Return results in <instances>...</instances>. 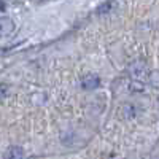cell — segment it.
<instances>
[{
  "instance_id": "cell-5",
  "label": "cell",
  "mask_w": 159,
  "mask_h": 159,
  "mask_svg": "<svg viewBox=\"0 0 159 159\" xmlns=\"http://www.w3.org/2000/svg\"><path fill=\"white\" fill-rule=\"evenodd\" d=\"M123 113H124V116H126V118H135V116L139 115V108L135 107V105L127 103L126 107L123 108Z\"/></svg>"
},
{
  "instance_id": "cell-2",
  "label": "cell",
  "mask_w": 159,
  "mask_h": 159,
  "mask_svg": "<svg viewBox=\"0 0 159 159\" xmlns=\"http://www.w3.org/2000/svg\"><path fill=\"white\" fill-rule=\"evenodd\" d=\"M99 84H100V80L96 75H88V76L83 78V81H81V88L84 91H92V89H96Z\"/></svg>"
},
{
  "instance_id": "cell-6",
  "label": "cell",
  "mask_w": 159,
  "mask_h": 159,
  "mask_svg": "<svg viewBox=\"0 0 159 159\" xmlns=\"http://www.w3.org/2000/svg\"><path fill=\"white\" fill-rule=\"evenodd\" d=\"M113 8V2H107V3H103L102 7H99V15H107V13Z\"/></svg>"
},
{
  "instance_id": "cell-1",
  "label": "cell",
  "mask_w": 159,
  "mask_h": 159,
  "mask_svg": "<svg viewBox=\"0 0 159 159\" xmlns=\"http://www.w3.org/2000/svg\"><path fill=\"white\" fill-rule=\"evenodd\" d=\"M129 75L134 78L135 81H145V80L150 76V69L145 62L135 61L129 65Z\"/></svg>"
},
{
  "instance_id": "cell-3",
  "label": "cell",
  "mask_w": 159,
  "mask_h": 159,
  "mask_svg": "<svg viewBox=\"0 0 159 159\" xmlns=\"http://www.w3.org/2000/svg\"><path fill=\"white\" fill-rule=\"evenodd\" d=\"M13 30H15V24L10 19H7V18L0 19V37H8L13 34Z\"/></svg>"
},
{
  "instance_id": "cell-7",
  "label": "cell",
  "mask_w": 159,
  "mask_h": 159,
  "mask_svg": "<svg viewBox=\"0 0 159 159\" xmlns=\"http://www.w3.org/2000/svg\"><path fill=\"white\" fill-rule=\"evenodd\" d=\"M5 10V2L3 0H0V11H3Z\"/></svg>"
},
{
  "instance_id": "cell-4",
  "label": "cell",
  "mask_w": 159,
  "mask_h": 159,
  "mask_svg": "<svg viewBox=\"0 0 159 159\" xmlns=\"http://www.w3.org/2000/svg\"><path fill=\"white\" fill-rule=\"evenodd\" d=\"M5 159H24V151L19 147H11L7 150Z\"/></svg>"
}]
</instances>
